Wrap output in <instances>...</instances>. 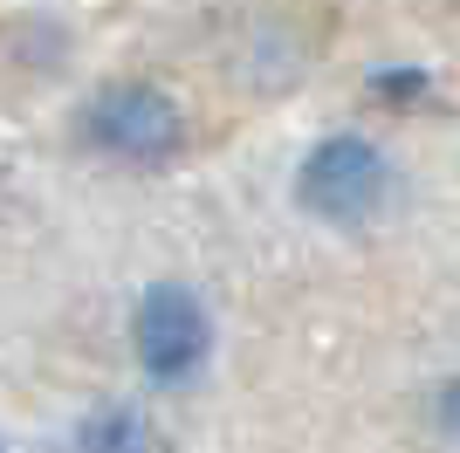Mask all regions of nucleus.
<instances>
[{
    "mask_svg": "<svg viewBox=\"0 0 460 453\" xmlns=\"http://www.w3.org/2000/svg\"><path fill=\"white\" fill-rule=\"evenodd\" d=\"M152 419L137 413V405H96V413H83L76 426V453H152Z\"/></svg>",
    "mask_w": 460,
    "mask_h": 453,
    "instance_id": "20e7f679",
    "label": "nucleus"
},
{
    "mask_svg": "<svg viewBox=\"0 0 460 453\" xmlns=\"http://www.w3.org/2000/svg\"><path fill=\"white\" fill-rule=\"evenodd\" d=\"M0 453H7V440H0Z\"/></svg>",
    "mask_w": 460,
    "mask_h": 453,
    "instance_id": "39448f33",
    "label": "nucleus"
},
{
    "mask_svg": "<svg viewBox=\"0 0 460 453\" xmlns=\"http://www.w3.org/2000/svg\"><path fill=\"white\" fill-rule=\"evenodd\" d=\"M385 192H392V165H385V151L371 145V138H358V131L323 138V145L303 158V172H296L303 213H316V220H330V226H365L371 213L385 207Z\"/></svg>",
    "mask_w": 460,
    "mask_h": 453,
    "instance_id": "f257e3e1",
    "label": "nucleus"
},
{
    "mask_svg": "<svg viewBox=\"0 0 460 453\" xmlns=\"http://www.w3.org/2000/svg\"><path fill=\"white\" fill-rule=\"evenodd\" d=\"M90 138L96 151H111L124 165H158V158H172L179 138H186V117L165 90L152 83H117L90 103Z\"/></svg>",
    "mask_w": 460,
    "mask_h": 453,
    "instance_id": "7ed1b4c3",
    "label": "nucleus"
},
{
    "mask_svg": "<svg viewBox=\"0 0 460 453\" xmlns=\"http://www.w3.org/2000/svg\"><path fill=\"white\" fill-rule=\"evenodd\" d=\"M131 343H137V364H145L152 385H186V378L207 371L213 316L186 282H152L131 309Z\"/></svg>",
    "mask_w": 460,
    "mask_h": 453,
    "instance_id": "f03ea898",
    "label": "nucleus"
}]
</instances>
